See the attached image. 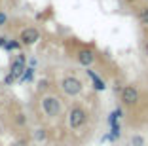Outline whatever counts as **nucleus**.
<instances>
[{
    "label": "nucleus",
    "instance_id": "obj_1",
    "mask_svg": "<svg viewBox=\"0 0 148 146\" xmlns=\"http://www.w3.org/2000/svg\"><path fill=\"white\" fill-rule=\"evenodd\" d=\"M40 106H42V112L49 118H55L61 114V101L57 99L55 95H44Z\"/></svg>",
    "mask_w": 148,
    "mask_h": 146
},
{
    "label": "nucleus",
    "instance_id": "obj_2",
    "mask_svg": "<svg viewBox=\"0 0 148 146\" xmlns=\"http://www.w3.org/2000/svg\"><path fill=\"white\" fill-rule=\"evenodd\" d=\"M82 80H78L76 76H65L61 80V91L65 95H69V97H76V95L82 93Z\"/></svg>",
    "mask_w": 148,
    "mask_h": 146
},
{
    "label": "nucleus",
    "instance_id": "obj_3",
    "mask_svg": "<svg viewBox=\"0 0 148 146\" xmlns=\"http://www.w3.org/2000/svg\"><path fill=\"white\" fill-rule=\"evenodd\" d=\"M86 121H87V112H86V108L74 106L72 110L69 112V125H70V129H80V127H84V125H86Z\"/></svg>",
    "mask_w": 148,
    "mask_h": 146
},
{
    "label": "nucleus",
    "instance_id": "obj_4",
    "mask_svg": "<svg viewBox=\"0 0 148 146\" xmlns=\"http://www.w3.org/2000/svg\"><path fill=\"white\" fill-rule=\"evenodd\" d=\"M120 99H122V103L127 104V106H135L140 99L139 89H137L135 86H125L122 89V93H120Z\"/></svg>",
    "mask_w": 148,
    "mask_h": 146
},
{
    "label": "nucleus",
    "instance_id": "obj_5",
    "mask_svg": "<svg viewBox=\"0 0 148 146\" xmlns=\"http://www.w3.org/2000/svg\"><path fill=\"white\" fill-rule=\"evenodd\" d=\"M25 70H27V57L23 55V53H19V55L12 61V64H10V74H12L15 80H21Z\"/></svg>",
    "mask_w": 148,
    "mask_h": 146
},
{
    "label": "nucleus",
    "instance_id": "obj_6",
    "mask_svg": "<svg viewBox=\"0 0 148 146\" xmlns=\"http://www.w3.org/2000/svg\"><path fill=\"white\" fill-rule=\"evenodd\" d=\"M38 40H40V30L36 27H27V29L21 30V34H19V42L23 46H34Z\"/></svg>",
    "mask_w": 148,
    "mask_h": 146
},
{
    "label": "nucleus",
    "instance_id": "obj_7",
    "mask_svg": "<svg viewBox=\"0 0 148 146\" xmlns=\"http://www.w3.org/2000/svg\"><path fill=\"white\" fill-rule=\"evenodd\" d=\"M76 59H78V63L82 64V66H91V64L95 63V53H93L91 49L84 47V49H80V51L76 53Z\"/></svg>",
    "mask_w": 148,
    "mask_h": 146
},
{
    "label": "nucleus",
    "instance_id": "obj_8",
    "mask_svg": "<svg viewBox=\"0 0 148 146\" xmlns=\"http://www.w3.org/2000/svg\"><path fill=\"white\" fill-rule=\"evenodd\" d=\"M87 74H89V78H91V82H93V87H95L97 91H105V89H106V84L99 78V74H97V72H93V70H87Z\"/></svg>",
    "mask_w": 148,
    "mask_h": 146
},
{
    "label": "nucleus",
    "instance_id": "obj_9",
    "mask_svg": "<svg viewBox=\"0 0 148 146\" xmlns=\"http://www.w3.org/2000/svg\"><path fill=\"white\" fill-rule=\"evenodd\" d=\"M110 129H112V131H110V135H108L106 138H110V141H116V138H120V137H122V127H120L118 123L110 125Z\"/></svg>",
    "mask_w": 148,
    "mask_h": 146
},
{
    "label": "nucleus",
    "instance_id": "obj_10",
    "mask_svg": "<svg viewBox=\"0 0 148 146\" xmlns=\"http://www.w3.org/2000/svg\"><path fill=\"white\" fill-rule=\"evenodd\" d=\"M32 137H34V141H38V142H44L46 141V138H48V131H46V129H34V131H32Z\"/></svg>",
    "mask_w": 148,
    "mask_h": 146
},
{
    "label": "nucleus",
    "instance_id": "obj_11",
    "mask_svg": "<svg viewBox=\"0 0 148 146\" xmlns=\"http://www.w3.org/2000/svg\"><path fill=\"white\" fill-rule=\"evenodd\" d=\"M146 144V141H144L143 135H133L131 137V146H144Z\"/></svg>",
    "mask_w": 148,
    "mask_h": 146
},
{
    "label": "nucleus",
    "instance_id": "obj_12",
    "mask_svg": "<svg viewBox=\"0 0 148 146\" xmlns=\"http://www.w3.org/2000/svg\"><path fill=\"white\" fill-rule=\"evenodd\" d=\"M139 19L143 25H148V6H144V8L139 10Z\"/></svg>",
    "mask_w": 148,
    "mask_h": 146
},
{
    "label": "nucleus",
    "instance_id": "obj_13",
    "mask_svg": "<svg viewBox=\"0 0 148 146\" xmlns=\"http://www.w3.org/2000/svg\"><path fill=\"white\" fill-rule=\"evenodd\" d=\"M120 118H122V110H120V108H116V110H114L112 114H110V118H108V123H110V125L118 123V120H120Z\"/></svg>",
    "mask_w": 148,
    "mask_h": 146
},
{
    "label": "nucleus",
    "instance_id": "obj_14",
    "mask_svg": "<svg viewBox=\"0 0 148 146\" xmlns=\"http://www.w3.org/2000/svg\"><path fill=\"white\" fill-rule=\"evenodd\" d=\"M32 74H34V69H32V66H27L25 74L21 76V82H27V80H31V78H32Z\"/></svg>",
    "mask_w": 148,
    "mask_h": 146
},
{
    "label": "nucleus",
    "instance_id": "obj_15",
    "mask_svg": "<svg viewBox=\"0 0 148 146\" xmlns=\"http://www.w3.org/2000/svg\"><path fill=\"white\" fill-rule=\"evenodd\" d=\"M21 46H23V44L19 42V40H8V44H6V47H8V49H19Z\"/></svg>",
    "mask_w": 148,
    "mask_h": 146
},
{
    "label": "nucleus",
    "instance_id": "obj_16",
    "mask_svg": "<svg viewBox=\"0 0 148 146\" xmlns=\"http://www.w3.org/2000/svg\"><path fill=\"white\" fill-rule=\"evenodd\" d=\"M15 123H17V125H25L27 123L25 114H15Z\"/></svg>",
    "mask_w": 148,
    "mask_h": 146
},
{
    "label": "nucleus",
    "instance_id": "obj_17",
    "mask_svg": "<svg viewBox=\"0 0 148 146\" xmlns=\"http://www.w3.org/2000/svg\"><path fill=\"white\" fill-rule=\"evenodd\" d=\"M6 23H8V15L4 12H0V27H4Z\"/></svg>",
    "mask_w": 148,
    "mask_h": 146
},
{
    "label": "nucleus",
    "instance_id": "obj_18",
    "mask_svg": "<svg viewBox=\"0 0 148 146\" xmlns=\"http://www.w3.org/2000/svg\"><path fill=\"white\" fill-rule=\"evenodd\" d=\"M48 78H44V80H40L38 82V89H46V87H48Z\"/></svg>",
    "mask_w": 148,
    "mask_h": 146
},
{
    "label": "nucleus",
    "instance_id": "obj_19",
    "mask_svg": "<svg viewBox=\"0 0 148 146\" xmlns=\"http://www.w3.org/2000/svg\"><path fill=\"white\" fill-rule=\"evenodd\" d=\"M13 80H15V78H13L12 74L8 72V76H6V80H4V82H6V86H12V84H13Z\"/></svg>",
    "mask_w": 148,
    "mask_h": 146
},
{
    "label": "nucleus",
    "instance_id": "obj_20",
    "mask_svg": "<svg viewBox=\"0 0 148 146\" xmlns=\"http://www.w3.org/2000/svg\"><path fill=\"white\" fill-rule=\"evenodd\" d=\"M6 44H8V40H6V38H2V36H0V46H4V47H6Z\"/></svg>",
    "mask_w": 148,
    "mask_h": 146
},
{
    "label": "nucleus",
    "instance_id": "obj_21",
    "mask_svg": "<svg viewBox=\"0 0 148 146\" xmlns=\"http://www.w3.org/2000/svg\"><path fill=\"white\" fill-rule=\"evenodd\" d=\"M12 146H25L23 142H15V144H12Z\"/></svg>",
    "mask_w": 148,
    "mask_h": 146
},
{
    "label": "nucleus",
    "instance_id": "obj_22",
    "mask_svg": "<svg viewBox=\"0 0 148 146\" xmlns=\"http://www.w3.org/2000/svg\"><path fill=\"white\" fill-rule=\"evenodd\" d=\"M125 2H137V0H125Z\"/></svg>",
    "mask_w": 148,
    "mask_h": 146
}]
</instances>
